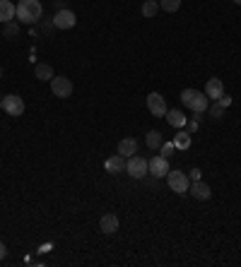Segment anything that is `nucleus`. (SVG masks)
<instances>
[{
  "label": "nucleus",
  "mask_w": 241,
  "mask_h": 267,
  "mask_svg": "<svg viewBox=\"0 0 241 267\" xmlns=\"http://www.w3.org/2000/svg\"><path fill=\"white\" fill-rule=\"evenodd\" d=\"M195 94H198V89H184V92H181V104H184V106H191Z\"/></svg>",
  "instance_id": "nucleus-24"
},
{
  "label": "nucleus",
  "mask_w": 241,
  "mask_h": 267,
  "mask_svg": "<svg viewBox=\"0 0 241 267\" xmlns=\"http://www.w3.org/2000/svg\"><path fill=\"white\" fill-rule=\"evenodd\" d=\"M208 111H210V116H212V118H222V116H225V106H219V104L208 106Z\"/></svg>",
  "instance_id": "nucleus-25"
},
{
  "label": "nucleus",
  "mask_w": 241,
  "mask_h": 267,
  "mask_svg": "<svg viewBox=\"0 0 241 267\" xmlns=\"http://www.w3.org/2000/svg\"><path fill=\"white\" fill-rule=\"evenodd\" d=\"M200 176H203L200 169H193V171L188 173V178H191V183H193V181H200Z\"/></svg>",
  "instance_id": "nucleus-26"
},
{
  "label": "nucleus",
  "mask_w": 241,
  "mask_h": 267,
  "mask_svg": "<svg viewBox=\"0 0 241 267\" xmlns=\"http://www.w3.org/2000/svg\"><path fill=\"white\" fill-rule=\"evenodd\" d=\"M205 94H208L210 101H217L219 96L225 94V85H222V79H219V77H210L208 85H205Z\"/></svg>",
  "instance_id": "nucleus-11"
},
{
  "label": "nucleus",
  "mask_w": 241,
  "mask_h": 267,
  "mask_svg": "<svg viewBox=\"0 0 241 267\" xmlns=\"http://www.w3.org/2000/svg\"><path fill=\"white\" fill-rule=\"evenodd\" d=\"M167 120H169V126L171 128H184L186 126V116L178 109L167 111Z\"/></svg>",
  "instance_id": "nucleus-17"
},
{
  "label": "nucleus",
  "mask_w": 241,
  "mask_h": 267,
  "mask_svg": "<svg viewBox=\"0 0 241 267\" xmlns=\"http://www.w3.org/2000/svg\"><path fill=\"white\" fill-rule=\"evenodd\" d=\"M51 22H53L56 29H72L75 22H77V15H75L72 10H68V8H65V10H56V15H53Z\"/></svg>",
  "instance_id": "nucleus-5"
},
{
  "label": "nucleus",
  "mask_w": 241,
  "mask_h": 267,
  "mask_svg": "<svg viewBox=\"0 0 241 267\" xmlns=\"http://www.w3.org/2000/svg\"><path fill=\"white\" fill-rule=\"evenodd\" d=\"M34 75H36V79H41V82H46V79H53L56 75H53V68L48 63H36V68H34Z\"/></svg>",
  "instance_id": "nucleus-16"
},
{
  "label": "nucleus",
  "mask_w": 241,
  "mask_h": 267,
  "mask_svg": "<svg viewBox=\"0 0 241 267\" xmlns=\"http://www.w3.org/2000/svg\"><path fill=\"white\" fill-rule=\"evenodd\" d=\"M5 255H8V248H5V243L0 241V260H5Z\"/></svg>",
  "instance_id": "nucleus-27"
},
{
  "label": "nucleus",
  "mask_w": 241,
  "mask_h": 267,
  "mask_svg": "<svg viewBox=\"0 0 241 267\" xmlns=\"http://www.w3.org/2000/svg\"><path fill=\"white\" fill-rule=\"evenodd\" d=\"M118 217L113 212H106L102 219H99V229H102V234H106V236H111V234H116L118 231Z\"/></svg>",
  "instance_id": "nucleus-10"
},
{
  "label": "nucleus",
  "mask_w": 241,
  "mask_h": 267,
  "mask_svg": "<svg viewBox=\"0 0 241 267\" xmlns=\"http://www.w3.org/2000/svg\"><path fill=\"white\" fill-rule=\"evenodd\" d=\"M51 92H53V96H58V99H68V96H72L70 77H63V75L53 77L51 79Z\"/></svg>",
  "instance_id": "nucleus-4"
},
{
  "label": "nucleus",
  "mask_w": 241,
  "mask_h": 267,
  "mask_svg": "<svg viewBox=\"0 0 241 267\" xmlns=\"http://www.w3.org/2000/svg\"><path fill=\"white\" fill-rule=\"evenodd\" d=\"M3 34H5V39H17V34H19V22H17V19L5 22L3 24Z\"/></svg>",
  "instance_id": "nucleus-20"
},
{
  "label": "nucleus",
  "mask_w": 241,
  "mask_h": 267,
  "mask_svg": "<svg viewBox=\"0 0 241 267\" xmlns=\"http://www.w3.org/2000/svg\"><path fill=\"white\" fill-rule=\"evenodd\" d=\"M157 3H159V8L164 12H176L181 8V0H157Z\"/></svg>",
  "instance_id": "nucleus-22"
},
{
  "label": "nucleus",
  "mask_w": 241,
  "mask_h": 267,
  "mask_svg": "<svg viewBox=\"0 0 241 267\" xmlns=\"http://www.w3.org/2000/svg\"><path fill=\"white\" fill-rule=\"evenodd\" d=\"M171 142L176 145V150H188V147H191V133H188V130H178L176 137Z\"/></svg>",
  "instance_id": "nucleus-19"
},
{
  "label": "nucleus",
  "mask_w": 241,
  "mask_h": 267,
  "mask_svg": "<svg viewBox=\"0 0 241 267\" xmlns=\"http://www.w3.org/2000/svg\"><path fill=\"white\" fill-rule=\"evenodd\" d=\"M118 154L120 157H133V154H137V140L135 137H123V140L118 142Z\"/></svg>",
  "instance_id": "nucleus-13"
},
{
  "label": "nucleus",
  "mask_w": 241,
  "mask_h": 267,
  "mask_svg": "<svg viewBox=\"0 0 241 267\" xmlns=\"http://www.w3.org/2000/svg\"><path fill=\"white\" fill-rule=\"evenodd\" d=\"M0 77H3V68H0Z\"/></svg>",
  "instance_id": "nucleus-30"
},
{
  "label": "nucleus",
  "mask_w": 241,
  "mask_h": 267,
  "mask_svg": "<svg viewBox=\"0 0 241 267\" xmlns=\"http://www.w3.org/2000/svg\"><path fill=\"white\" fill-rule=\"evenodd\" d=\"M53 5H56V10H65V0H53Z\"/></svg>",
  "instance_id": "nucleus-28"
},
{
  "label": "nucleus",
  "mask_w": 241,
  "mask_h": 267,
  "mask_svg": "<svg viewBox=\"0 0 241 267\" xmlns=\"http://www.w3.org/2000/svg\"><path fill=\"white\" fill-rule=\"evenodd\" d=\"M140 12H143V17H154L159 12V3H157V0H145Z\"/></svg>",
  "instance_id": "nucleus-21"
},
{
  "label": "nucleus",
  "mask_w": 241,
  "mask_h": 267,
  "mask_svg": "<svg viewBox=\"0 0 241 267\" xmlns=\"http://www.w3.org/2000/svg\"><path fill=\"white\" fill-rule=\"evenodd\" d=\"M234 3H236V5H241V0H234Z\"/></svg>",
  "instance_id": "nucleus-29"
},
{
  "label": "nucleus",
  "mask_w": 241,
  "mask_h": 267,
  "mask_svg": "<svg viewBox=\"0 0 241 267\" xmlns=\"http://www.w3.org/2000/svg\"><path fill=\"white\" fill-rule=\"evenodd\" d=\"M147 166H150V173H152L154 178H162V176H167L169 173V159L167 157H152L150 161H147Z\"/></svg>",
  "instance_id": "nucleus-8"
},
{
  "label": "nucleus",
  "mask_w": 241,
  "mask_h": 267,
  "mask_svg": "<svg viewBox=\"0 0 241 267\" xmlns=\"http://www.w3.org/2000/svg\"><path fill=\"white\" fill-rule=\"evenodd\" d=\"M208 106H210V99H208V94H198L193 96V101H191V106L188 109L193 111V113H203V111H208Z\"/></svg>",
  "instance_id": "nucleus-14"
},
{
  "label": "nucleus",
  "mask_w": 241,
  "mask_h": 267,
  "mask_svg": "<svg viewBox=\"0 0 241 267\" xmlns=\"http://www.w3.org/2000/svg\"><path fill=\"white\" fill-rule=\"evenodd\" d=\"M147 111L152 113L154 118H162L167 116V101H164V96L159 92H152V94H147Z\"/></svg>",
  "instance_id": "nucleus-6"
},
{
  "label": "nucleus",
  "mask_w": 241,
  "mask_h": 267,
  "mask_svg": "<svg viewBox=\"0 0 241 267\" xmlns=\"http://www.w3.org/2000/svg\"><path fill=\"white\" fill-rule=\"evenodd\" d=\"M126 164H128V159L126 157H120V154H113V157H109L104 161V169H106V173H120V171H126Z\"/></svg>",
  "instance_id": "nucleus-12"
},
{
  "label": "nucleus",
  "mask_w": 241,
  "mask_h": 267,
  "mask_svg": "<svg viewBox=\"0 0 241 267\" xmlns=\"http://www.w3.org/2000/svg\"><path fill=\"white\" fill-rule=\"evenodd\" d=\"M162 142H164V137H162L159 130H150V133H147V137H145V145H147L150 150H159Z\"/></svg>",
  "instance_id": "nucleus-18"
},
{
  "label": "nucleus",
  "mask_w": 241,
  "mask_h": 267,
  "mask_svg": "<svg viewBox=\"0 0 241 267\" xmlns=\"http://www.w3.org/2000/svg\"><path fill=\"white\" fill-rule=\"evenodd\" d=\"M126 171L133 176V178H145L150 173V166H147V159L140 157V154H133L128 157V164H126Z\"/></svg>",
  "instance_id": "nucleus-3"
},
{
  "label": "nucleus",
  "mask_w": 241,
  "mask_h": 267,
  "mask_svg": "<svg viewBox=\"0 0 241 267\" xmlns=\"http://www.w3.org/2000/svg\"><path fill=\"white\" fill-rule=\"evenodd\" d=\"M188 193H191L198 202H205V200H210V195H212V188H210L208 183H203V181H193L191 188H188Z\"/></svg>",
  "instance_id": "nucleus-9"
},
{
  "label": "nucleus",
  "mask_w": 241,
  "mask_h": 267,
  "mask_svg": "<svg viewBox=\"0 0 241 267\" xmlns=\"http://www.w3.org/2000/svg\"><path fill=\"white\" fill-rule=\"evenodd\" d=\"M167 183H169V188L174 190V193H178V195L188 193V188H191V178H188V173L178 171V169H176V171H171V169H169Z\"/></svg>",
  "instance_id": "nucleus-2"
},
{
  "label": "nucleus",
  "mask_w": 241,
  "mask_h": 267,
  "mask_svg": "<svg viewBox=\"0 0 241 267\" xmlns=\"http://www.w3.org/2000/svg\"><path fill=\"white\" fill-rule=\"evenodd\" d=\"M10 19H15V5L10 0H0V22L5 24Z\"/></svg>",
  "instance_id": "nucleus-15"
},
{
  "label": "nucleus",
  "mask_w": 241,
  "mask_h": 267,
  "mask_svg": "<svg viewBox=\"0 0 241 267\" xmlns=\"http://www.w3.org/2000/svg\"><path fill=\"white\" fill-rule=\"evenodd\" d=\"M3 109L8 116H22L24 113V99L17 94H8L3 99Z\"/></svg>",
  "instance_id": "nucleus-7"
},
{
  "label": "nucleus",
  "mask_w": 241,
  "mask_h": 267,
  "mask_svg": "<svg viewBox=\"0 0 241 267\" xmlns=\"http://www.w3.org/2000/svg\"><path fill=\"white\" fill-rule=\"evenodd\" d=\"M44 15L39 0H19L15 5V19L22 24H36Z\"/></svg>",
  "instance_id": "nucleus-1"
},
{
  "label": "nucleus",
  "mask_w": 241,
  "mask_h": 267,
  "mask_svg": "<svg viewBox=\"0 0 241 267\" xmlns=\"http://www.w3.org/2000/svg\"><path fill=\"white\" fill-rule=\"evenodd\" d=\"M162 157H174V154H176V145H174V142H162Z\"/></svg>",
  "instance_id": "nucleus-23"
}]
</instances>
